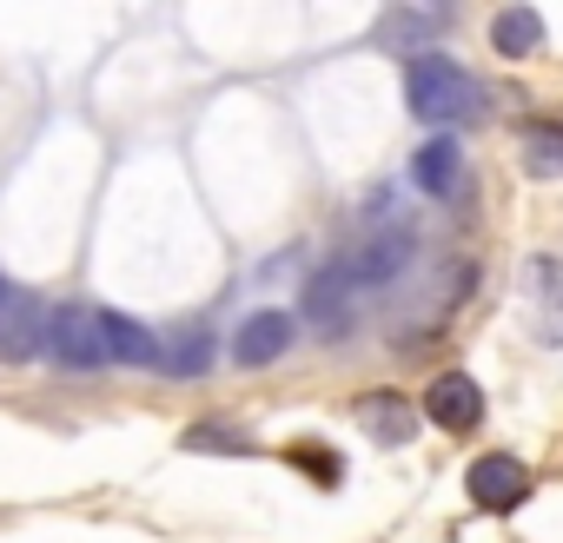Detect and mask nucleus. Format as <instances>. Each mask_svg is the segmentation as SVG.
I'll list each match as a JSON object with an SVG mask.
<instances>
[{
	"label": "nucleus",
	"instance_id": "19",
	"mask_svg": "<svg viewBox=\"0 0 563 543\" xmlns=\"http://www.w3.org/2000/svg\"><path fill=\"white\" fill-rule=\"evenodd\" d=\"M0 299H8V286H0Z\"/></svg>",
	"mask_w": 563,
	"mask_h": 543
},
{
	"label": "nucleus",
	"instance_id": "10",
	"mask_svg": "<svg viewBox=\"0 0 563 543\" xmlns=\"http://www.w3.org/2000/svg\"><path fill=\"white\" fill-rule=\"evenodd\" d=\"M212 365H219V332H212V319H186L179 332H159V372H166V378L192 385V378H206Z\"/></svg>",
	"mask_w": 563,
	"mask_h": 543
},
{
	"label": "nucleus",
	"instance_id": "18",
	"mask_svg": "<svg viewBox=\"0 0 563 543\" xmlns=\"http://www.w3.org/2000/svg\"><path fill=\"white\" fill-rule=\"evenodd\" d=\"M431 27H438V14H431V21H424V14H385V21L372 27V41H378V47H398V41H418V54H424V34H431Z\"/></svg>",
	"mask_w": 563,
	"mask_h": 543
},
{
	"label": "nucleus",
	"instance_id": "13",
	"mask_svg": "<svg viewBox=\"0 0 563 543\" xmlns=\"http://www.w3.org/2000/svg\"><path fill=\"white\" fill-rule=\"evenodd\" d=\"M411 186L424 192V199H451L457 186H464V146L451 140V133H431V140H418V153H411Z\"/></svg>",
	"mask_w": 563,
	"mask_h": 543
},
{
	"label": "nucleus",
	"instance_id": "7",
	"mask_svg": "<svg viewBox=\"0 0 563 543\" xmlns=\"http://www.w3.org/2000/svg\"><path fill=\"white\" fill-rule=\"evenodd\" d=\"M418 411H424L444 437H471L490 405H484V385H477L471 372H438V378L424 385V405H418Z\"/></svg>",
	"mask_w": 563,
	"mask_h": 543
},
{
	"label": "nucleus",
	"instance_id": "1",
	"mask_svg": "<svg viewBox=\"0 0 563 543\" xmlns=\"http://www.w3.org/2000/svg\"><path fill=\"white\" fill-rule=\"evenodd\" d=\"M405 107H411V120L451 133V126H471L490 113V87L451 54H418V60H405Z\"/></svg>",
	"mask_w": 563,
	"mask_h": 543
},
{
	"label": "nucleus",
	"instance_id": "16",
	"mask_svg": "<svg viewBox=\"0 0 563 543\" xmlns=\"http://www.w3.org/2000/svg\"><path fill=\"white\" fill-rule=\"evenodd\" d=\"M179 444H186L192 457H252V451H258V444H252L232 418H192Z\"/></svg>",
	"mask_w": 563,
	"mask_h": 543
},
{
	"label": "nucleus",
	"instance_id": "4",
	"mask_svg": "<svg viewBox=\"0 0 563 543\" xmlns=\"http://www.w3.org/2000/svg\"><path fill=\"white\" fill-rule=\"evenodd\" d=\"M345 272H352V286H358L365 299L405 286L411 272H418V232H411V225H385V232H372L358 252H345Z\"/></svg>",
	"mask_w": 563,
	"mask_h": 543
},
{
	"label": "nucleus",
	"instance_id": "11",
	"mask_svg": "<svg viewBox=\"0 0 563 543\" xmlns=\"http://www.w3.org/2000/svg\"><path fill=\"white\" fill-rule=\"evenodd\" d=\"M47 345V306L34 292H8L0 299V365H27Z\"/></svg>",
	"mask_w": 563,
	"mask_h": 543
},
{
	"label": "nucleus",
	"instance_id": "17",
	"mask_svg": "<svg viewBox=\"0 0 563 543\" xmlns=\"http://www.w3.org/2000/svg\"><path fill=\"white\" fill-rule=\"evenodd\" d=\"M286 464H299V470H306V484H319V490H339V484H345V457H339L332 444L299 437V444H286Z\"/></svg>",
	"mask_w": 563,
	"mask_h": 543
},
{
	"label": "nucleus",
	"instance_id": "3",
	"mask_svg": "<svg viewBox=\"0 0 563 543\" xmlns=\"http://www.w3.org/2000/svg\"><path fill=\"white\" fill-rule=\"evenodd\" d=\"M299 319H306L325 345H339V339H352V332H358V319H365V292L352 286L345 258L319 265L312 279H306V292H299Z\"/></svg>",
	"mask_w": 563,
	"mask_h": 543
},
{
	"label": "nucleus",
	"instance_id": "5",
	"mask_svg": "<svg viewBox=\"0 0 563 543\" xmlns=\"http://www.w3.org/2000/svg\"><path fill=\"white\" fill-rule=\"evenodd\" d=\"M523 312L537 345H563V252H530L523 258Z\"/></svg>",
	"mask_w": 563,
	"mask_h": 543
},
{
	"label": "nucleus",
	"instance_id": "8",
	"mask_svg": "<svg viewBox=\"0 0 563 543\" xmlns=\"http://www.w3.org/2000/svg\"><path fill=\"white\" fill-rule=\"evenodd\" d=\"M530 464L523 457H510V451H484L471 470H464V490H471V503L477 510H490V517H510L523 497H530Z\"/></svg>",
	"mask_w": 563,
	"mask_h": 543
},
{
	"label": "nucleus",
	"instance_id": "2",
	"mask_svg": "<svg viewBox=\"0 0 563 543\" xmlns=\"http://www.w3.org/2000/svg\"><path fill=\"white\" fill-rule=\"evenodd\" d=\"M41 358H47L54 372H74V378L113 372V345H107L100 306H60V312H47V345H41Z\"/></svg>",
	"mask_w": 563,
	"mask_h": 543
},
{
	"label": "nucleus",
	"instance_id": "6",
	"mask_svg": "<svg viewBox=\"0 0 563 543\" xmlns=\"http://www.w3.org/2000/svg\"><path fill=\"white\" fill-rule=\"evenodd\" d=\"M477 279H484V265H477V258H444V265H431V292L411 306V332H405V345H411L418 332H444L451 312H464V299L477 292Z\"/></svg>",
	"mask_w": 563,
	"mask_h": 543
},
{
	"label": "nucleus",
	"instance_id": "15",
	"mask_svg": "<svg viewBox=\"0 0 563 543\" xmlns=\"http://www.w3.org/2000/svg\"><path fill=\"white\" fill-rule=\"evenodd\" d=\"M490 47H497L504 60H530V54L543 47V14H537V8H504V14L490 21Z\"/></svg>",
	"mask_w": 563,
	"mask_h": 543
},
{
	"label": "nucleus",
	"instance_id": "9",
	"mask_svg": "<svg viewBox=\"0 0 563 543\" xmlns=\"http://www.w3.org/2000/svg\"><path fill=\"white\" fill-rule=\"evenodd\" d=\"M292 339H299V312L258 306V312H245V319H239V339H232V365H239V372H265V365H278V358L292 352Z\"/></svg>",
	"mask_w": 563,
	"mask_h": 543
},
{
	"label": "nucleus",
	"instance_id": "14",
	"mask_svg": "<svg viewBox=\"0 0 563 543\" xmlns=\"http://www.w3.org/2000/svg\"><path fill=\"white\" fill-rule=\"evenodd\" d=\"M517 166L530 179H563V120L556 113H537L517 126Z\"/></svg>",
	"mask_w": 563,
	"mask_h": 543
},
{
	"label": "nucleus",
	"instance_id": "12",
	"mask_svg": "<svg viewBox=\"0 0 563 543\" xmlns=\"http://www.w3.org/2000/svg\"><path fill=\"white\" fill-rule=\"evenodd\" d=\"M358 424H365V437H372V444H385V451H405V444L418 437L424 411H418L405 391H365V398H358Z\"/></svg>",
	"mask_w": 563,
	"mask_h": 543
}]
</instances>
